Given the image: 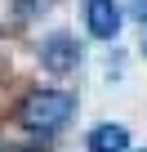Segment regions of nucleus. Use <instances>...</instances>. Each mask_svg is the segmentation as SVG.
I'll return each mask as SVG.
<instances>
[{
    "mask_svg": "<svg viewBox=\"0 0 147 152\" xmlns=\"http://www.w3.org/2000/svg\"><path fill=\"white\" fill-rule=\"evenodd\" d=\"M67 116H71V99H67L62 90H40V94H31V99L22 103V112H18V121H22L31 134H54L58 125H67Z\"/></svg>",
    "mask_w": 147,
    "mask_h": 152,
    "instance_id": "f257e3e1",
    "label": "nucleus"
},
{
    "mask_svg": "<svg viewBox=\"0 0 147 152\" xmlns=\"http://www.w3.org/2000/svg\"><path fill=\"white\" fill-rule=\"evenodd\" d=\"M85 23L98 40H112L120 31V5L116 0H85Z\"/></svg>",
    "mask_w": 147,
    "mask_h": 152,
    "instance_id": "f03ea898",
    "label": "nucleus"
},
{
    "mask_svg": "<svg viewBox=\"0 0 147 152\" xmlns=\"http://www.w3.org/2000/svg\"><path fill=\"white\" fill-rule=\"evenodd\" d=\"M40 58H45V67L49 72H76V63H80V49H76V40L71 36H49L45 45H40Z\"/></svg>",
    "mask_w": 147,
    "mask_h": 152,
    "instance_id": "7ed1b4c3",
    "label": "nucleus"
},
{
    "mask_svg": "<svg viewBox=\"0 0 147 152\" xmlns=\"http://www.w3.org/2000/svg\"><path fill=\"white\" fill-rule=\"evenodd\" d=\"M85 148L89 152H129V130L125 125H94Z\"/></svg>",
    "mask_w": 147,
    "mask_h": 152,
    "instance_id": "20e7f679",
    "label": "nucleus"
},
{
    "mask_svg": "<svg viewBox=\"0 0 147 152\" xmlns=\"http://www.w3.org/2000/svg\"><path fill=\"white\" fill-rule=\"evenodd\" d=\"M129 14H134V23L147 27V0H129Z\"/></svg>",
    "mask_w": 147,
    "mask_h": 152,
    "instance_id": "39448f33",
    "label": "nucleus"
}]
</instances>
